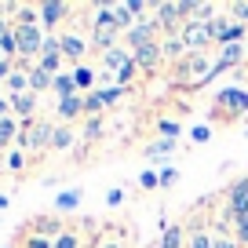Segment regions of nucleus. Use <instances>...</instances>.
Segmentation results:
<instances>
[{
  "instance_id": "9b49d317",
  "label": "nucleus",
  "mask_w": 248,
  "mask_h": 248,
  "mask_svg": "<svg viewBox=\"0 0 248 248\" xmlns=\"http://www.w3.org/2000/svg\"><path fill=\"white\" fill-rule=\"evenodd\" d=\"M161 55H164V51H161V44L154 40V44H142V47H135V51H132V62L139 66V70H154Z\"/></svg>"
},
{
  "instance_id": "72a5a7b5",
  "label": "nucleus",
  "mask_w": 248,
  "mask_h": 248,
  "mask_svg": "<svg viewBox=\"0 0 248 248\" xmlns=\"http://www.w3.org/2000/svg\"><path fill=\"white\" fill-rule=\"evenodd\" d=\"M99 135H102V121H99V117H88V124H84V139L95 142Z\"/></svg>"
},
{
  "instance_id": "2f4dec72",
  "label": "nucleus",
  "mask_w": 248,
  "mask_h": 248,
  "mask_svg": "<svg viewBox=\"0 0 248 248\" xmlns=\"http://www.w3.org/2000/svg\"><path fill=\"white\" fill-rule=\"evenodd\" d=\"M121 95H124V88H121V84H109V88H99V99L106 102V106H113V102L121 99Z\"/></svg>"
},
{
  "instance_id": "473e14b6",
  "label": "nucleus",
  "mask_w": 248,
  "mask_h": 248,
  "mask_svg": "<svg viewBox=\"0 0 248 248\" xmlns=\"http://www.w3.org/2000/svg\"><path fill=\"white\" fill-rule=\"evenodd\" d=\"M212 248H241V245H237V237H226V233L216 226V233H212Z\"/></svg>"
},
{
  "instance_id": "ea45409f",
  "label": "nucleus",
  "mask_w": 248,
  "mask_h": 248,
  "mask_svg": "<svg viewBox=\"0 0 248 248\" xmlns=\"http://www.w3.org/2000/svg\"><path fill=\"white\" fill-rule=\"evenodd\" d=\"M157 175H161V186H171V183L179 179V171H175V168H161Z\"/></svg>"
},
{
  "instance_id": "a211bd4d",
  "label": "nucleus",
  "mask_w": 248,
  "mask_h": 248,
  "mask_svg": "<svg viewBox=\"0 0 248 248\" xmlns=\"http://www.w3.org/2000/svg\"><path fill=\"white\" fill-rule=\"evenodd\" d=\"M4 92H8V99H11V95H26V92H30V73L15 70L8 80H4Z\"/></svg>"
},
{
  "instance_id": "f8f14e48",
  "label": "nucleus",
  "mask_w": 248,
  "mask_h": 248,
  "mask_svg": "<svg viewBox=\"0 0 248 248\" xmlns=\"http://www.w3.org/2000/svg\"><path fill=\"white\" fill-rule=\"evenodd\" d=\"M186 15L183 4H157V26H164V30H175V22Z\"/></svg>"
},
{
  "instance_id": "8fccbe9b",
  "label": "nucleus",
  "mask_w": 248,
  "mask_h": 248,
  "mask_svg": "<svg viewBox=\"0 0 248 248\" xmlns=\"http://www.w3.org/2000/svg\"><path fill=\"white\" fill-rule=\"evenodd\" d=\"M4 248H11V245H4Z\"/></svg>"
},
{
  "instance_id": "7c9ffc66",
  "label": "nucleus",
  "mask_w": 248,
  "mask_h": 248,
  "mask_svg": "<svg viewBox=\"0 0 248 248\" xmlns=\"http://www.w3.org/2000/svg\"><path fill=\"white\" fill-rule=\"evenodd\" d=\"M4 168H8V171H22V168H26V157H22V150H11V154L4 157Z\"/></svg>"
},
{
  "instance_id": "a878e982",
  "label": "nucleus",
  "mask_w": 248,
  "mask_h": 248,
  "mask_svg": "<svg viewBox=\"0 0 248 248\" xmlns=\"http://www.w3.org/2000/svg\"><path fill=\"white\" fill-rule=\"evenodd\" d=\"M77 204H80V190H66V194L55 197V208L59 212H73Z\"/></svg>"
},
{
  "instance_id": "f704fd0d",
  "label": "nucleus",
  "mask_w": 248,
  "mask_h": 248,
  "mask_svg": "<svg viewBox=\"0 0 248 248\" xmlns=\"http://www.w3.org/2000/svg\"><path fill=\"white\" fill-rule=\"evenodd\" d=\"M139 186H142V190H157V186H161V175H157V171H142V175H139Z\"/></svg>"
},
{
  "instance_id": "c03bdc74",
  "label": "nucleus",
  "mask_w": 248,
  "mask_h": 248,
  "mask_svg": "<svg viewBox=\"0 0 248 248\" xmlns=\"http://www.w3.org/2000/svg\"><path fill=\"white\" fill-rule=\"evenodd\" d=\"M99 248H124V245H121V241H113V237H106V241H102Z\"/></svg>"
},
{
  "instance_id": "1a4fd4ad",
  "label": "nucleus",
  "mask_w": 248,
  "mask_h": 248,
  "mask_svg": "<svg viewBox=\"0 0 248 248\" xmlns=\"http://www.w3.org/2000/svg\"><path fill=\"white\" fill-rule=\"evenodd\" d=\"M59 47H62V59H70V62H77V66H80V59H84V51H88V40L77 37V33H62Z\"/></svg>"
},
{
  "instance_id": "393cba45",
  "label": "nucleus",
  "mask_w": 248,
  "mask_h": 248,
  "mask_svg": "<svg viewBox=\"0 0 248 248\" xmlns=\"http://www.w3.org/2000/svg\"><path fill=\"white\" fill-rule=\"evenodd\" d=\"M73 146V132H70V124H59L51 135V150H70Z\"/></svg>"
},
{
  "instance_id": "f03ea898",
  "label": "nucleus",
  "mask_w": 248,
  "mask_h": 248,
  "mask_svg": "<svg viewBox=\"0 0 248 248\" xmlns=\"http://www.w3.org/2000/svg\"><path fill=\"white\" fill-rule=\"evenodd\" d=\"M51 135H55V124L47 121H26L22 124V135H18V150H51Z\"/></svg>"
},
{
  "instance_id": "bb28decb",
  "label": "nucleus",
  "mask_w": 248,
  "mask_h": 248,
  "mask_svg": "<svg viewBox=\"0 0 248 248\" xmlns=\"http://www.w3.org/2000/svg\"><path fill=\"white\" fill-rule=\"evenodd\" d=\"M102 109H106V102L99 99V92H88V95H84V113H88V117H99Z\"/></svg>"
},
{
  "instance_id": "2eb2a0df",
  "label": "nucleus",
  "mask_w": 248,
  "mask_h": 248,
  "mask_svg": "<svg viewBox=\"0 0 248 248\" xmlns=\"http://www.w3.org/2000/svg\"><path fill=\"white\" fill-rule=\"evenodd\" d=\"M18 135H22V121H18V117H4V121H0V150L18 142Z\"/></svg>"
},
{
  "instance_id": "a19ab883",
  "label": "nucleus",
  "mask_w": 248,
  "mask_h": 248,
  "mask_svg": "<svg viewBox=\"0 0 248 248\" xmlns=\"http://www.w3.org/2000/svg\"><path fill=\"white\" fill-rule=\"evenodd\" d=\"M121 201H124V190H109V194H106V204H109V208H117Z\"/></svg>"
},
{
  "instance_id": "c9c22d12",
  "label": "nucleus",
  "mask_w": 248,
  "mask_h": 248,
  "mask_svg": "<svg viewBox=\"0 0 248 248\" xmlns=\"http://www.w3.org/2000/svg\"><path fill=\"white\" fill-rule=\"evenodd\" d=\"M233 233H237V245H248V216L233 219Z\"/></svg>"
},
{
  "instance_id": "e433bc0d",
  "label": "nucleus",
  "mask_w": 248,
  "mask_h": 248,
  "mask_svg": "<svg viewBox=\"0 0 248 248\" xmlns=\"http://www.w3.org/2000/svg\"><path fill=\"white\" fill-rule=\"evenodd\" d=\"M190 139H194V142H208L212 139V128H208V124H197L194 132H190Z\"/></svg>"
},
{
  "instance_id": "39448f33",
  "label": "nucleus",
  "mask_w": 248,
  "mask_h": 248,
  "mask_svg": "<svg viewBox=\"0 0 248 248\" xmlns=\"http://www.w3.org/2000/svg\"><path fill=\"white\" fill-rule=\"evenodd\" d=\"M226 216L230 219L248 216V175H241L237 183L230 186V194H226Z\"/></svg>"
},
{
  "instance_id": "9d476101",
  "label": "nucleus",
  "mask_w": 248,
  "mask_h": 248,
  "mask_svg": "<svg viewBox=\"0 0 248 248\" xmlns=\"http://www.w3.org/2000/svg\"><path fill=\"white\" fill-rule=\"evenodd\" d=\"M33 113H37V95L26 92V95H11V117H18V121H33Z\"/></svg>"
},
{
  "instance_id": "20e7f679",
  "label": "nucleus",
  "mask_w": 248,
  "mask_h": 248,
  "mask_svg": "<svg viewBox=\"0 0 248 248\" xmlns=\"http://www.w3.org/2000/svg\"><path fill=\"white\" fill-rule=\"evenodd\" d=\"M183 44H186V51L190 55H197V51H204V47L212 44V33H208V18H186V26H183Z\"/></svg>"
},
{
  "instance_id": "b1692460",
  "label": "nucleus",
  "mask_w": 248,
  "mask_h": 248,
  "mask_svg": "<svg viewBox=\"0 0 248 248\" xmlns=\"http://www.w3.org/2000/svg\"><path fill=\"white\" fill-rule=\"evenodd\" d=\"M161 51H164V59H186V55H190L186 44H183V37H168L161 44Z\"/></svg>"
},
{
  "instance_id": "37998d69",
  "label": "nucleus",
  "mask_w": 248,
  "mask_h": 248,
  "mask_svg": "<svg viewBox=\"0 0 248 248\" xmlns=\"http://www.w3.org/2000/svg\"><path fill=\"white\" fill-rule=\"evenodd\" d=\"M4 117H11V99L8 95H0V121H4Z\"/></svg>"
},
{
  "instance_id": "ddd939ff",
  "label": "nucleus",
  "mask_w": 248,
  "mask_h": 248,
  "mask_svg": "<svg viewBox=\"0 0 248 248\" xmlns=\"http://www.w3.org/2000/svg\"><path fill=\"white\" fill-rule=\"evenodd\" d=\"M128 62H132V55L124 51V47H109V51H102V66H106L113 77L124 70V66H128Z\"/></svg>"
},
{
  "instance_id": "de8ad7c7",
  "label": "nucleus",
  "mask_w": 248,
  "mask_h": 248,
  "mask_svg": "<svg viewBox=\"0 0 248 248\" xmlns=\"http://www.w3.org/2000/svg\"><path fill=\"white\" fill-rule=\"evenodd\" d=\"M0 62H11V59H4V55H0Z\"/></svg>"
},
{
  "instance_id": "49530a36",
  "label": "nucleus",
  "mask_w": 248,
  "mask_h": 248,
  "mask_svg": "<svg viewBox=\"0 0 248 248\" xmlns=\"http://www.w3.org/2000/svg\"><path fill=\"white\" fill-rule=\"evenodd\" d=\"M8 204H11V197H4V194H0V208H8Z\"/></svg>"
},
{
  "instance_id": "a18cd8bd",
  "label": "nucleus",
  "mask_w": 248,
  "mask_h": 248,
  "mask_svg": "<svg viewBox=\"0 0 248 248\" xmlns=\"http://www.w3.org/2000/svg\"><path fill=\"white\" fill-rule=\"evenodd\" d=\"M8 30H11V22H8V18H0V37H4Z\"/></svg>"
},
{
  "instance_id": "79ce46f5",
  "label": "nucleus",
  "mask_w": 248,
  "mask_h": 248,
  "mask_svg": "<svg viewBox=\"0 0 248 248\" xmlns=\"http://www.w3.org/2000/svg\"><path fill=\"white\" fill-rule=\"evenodd\" d=\"M128 11H132V15H142V11H146V0H128Z\"/></svg>"
},
{
  "instance_id": "aec40b11",
  "label": "nucleus",
  "mask_w": 248,
  "mask_h": 248,
  "mask_svg": "<svg viewBox=\"0 0 248 248\" xmlns=\"http://www.w3.org/2000/svg\"><path fill=\"white\" fill-rule=\"evenodd\" d=\"M51 92L59 95V99H70V95H80V92H77V84H73V73H59V77H55V84H51Z\"/></svg>"
},
{
  "instance_id": "412c9836",
  "label": "nucleus",
  "mask_w": 248,
  "mask_h": 248,
  "mask_svg": "<svg viewBox=\"0 0 248 248\" xmlns=\"http://www.w3.org/2000/svg\"><path fill=\"white\" fill-rule=\"evenodd\" d=\"M186 248H212V233L204 226H190L186 230Z\"/></svg>"
},
{
  "instance_id": "4468645a",
  "label": "nucleus",
  "mask_w": 248,
  "mask_h": 248,
  "mask_svg": "<svg viewBox=\"0 0 248 248\" xmlns=\"http://www.w3.org/2000/svg\"><path fill=\"white\" fill-rule=\"evenodd\" d=\"M59 117L62 121H77L80 113H84V95H70V99H59Z\"/></svg>"
},
{
  "instance_id": "6e6552de",
  "label": "nucleus",
  "mask_w": 248,
  "mask_h": 248,
  "mask_svg": "<svg viewBox=\"0 0 248 248\" xmlns=\"http://www.w3.org/2000/svg\"><path fill=\"white\" fill-rule=\"evenodd\" d=\"M154 37H157V22H142V18L124 33V40H128L132 51H135V47H142V44H154Z\"/></svg>"
},
{
  "instance_id": "c756f323",
  "label": "nucleus",
  "mask_w": 248,
  "mask_h": 248,
  "mask_svg": "<svg viewBox=\"0 0 248 248\" xmlns=\"http://www.w3.org/2000/svg\"><path fill=\"white\" fill-rule=\"evenodd\" d=\"M171 150H175V139H161L146 146V157H161V154H171Z\"/></svg>"
},
{
  "instance_id": "09e8293b",
  "label": "nucleus",
  "mask_w": 248,
  "mask_h": 248,
  "mask_svg": "<svg viewBox=\"0 0 248 248\" xmlns=\"http://www.w3.org/2000/svg\"><path fill=\"white\" fill-rule=\"evenodd\" d=\"M0 171H4V161H0Z\"/></svg>"
},
{
  "instance_id": "f3484780",
  "label": "nucleus",
  "mask_w": 248,
  "mask_h": 248,
  "mask_svg": "<svg viewBox=\"0 0 248 248\" xmlns=\"http://www.w3.org/2000/svg\"><path fill=\"white\" fill-rule=\"evenodd\" d=\"M26 73H30V92H33V95H40V92H51V84H55V77H51V73H44L40 66H30Z\"/></svg>"
},
{
  "instance_id": "cd10ccee",
  "label": "nucleus",
  "mask_w": 248,
  "mask_h": 248,
  "mask_svg": "<svg viewBox=\"0 0 248 248\" xmlns=\"http://www.w3.org/2000/svg\"><path fill=\"white\" fill-rule=\"evenodd\" d=\"M51 248H80V233H73V230H62L59 237H55V245Z\"/></svg>"
},
{
  "instance_id": "58836bf2",
  "label": "nucleus",
  "mask_w": 248,
  "mask_h": 248,
  "mask_svg": "<svg viewBox=\"0 0 248 248\" xmlns=\"http://www.w3.org/2000/svg\"><path fill=\"white\" fill-rule=\"evenodd\" d=\"M157 128L164 132V139H175V135H179V124H175V121H161Z\"/></svg>"
},
{
  "instance_id": "4c0bfd02",
  "label": "nucleus",
  "mask_w": 248,
  "mask_h": 248,
  "mask_svg": "<svg viewBox=\"0 0 248 248\" xmlns=\"http://www.w3.org/2000/svg\"><path fill=\"white\" fill-rule=\"evenodd\" d=\"M55 241H47V237H37V233H30L26 237V248H51Z\"/></svg>"
},
{
  "instance_id": "0eeeda50",
  "label": "nucleus",
  "mask_w": 248,
  "mask_h": 248,
  "mask_svg": "<svg viewBox=\"0 0 248 248\" xmlns=\"http://www.w3.org/2000/svg\"><path fill=\"white\" fill-rule=\"evenodd\" d=\"M216 106H223V109H230L233 117H241L248 109V92L245 88H223V92L216 95Z\"/></svg>"
},
{
  "instance_id": "4be33fe9",
  "label": "nucleus",
  "mask_w": 248,
  "mask_h": 248,
  "mask_svg": "<svg viewBox=\"0 0 248 248\" xmlns=\"http://www.w3.org/2000/svg\"><path fill=\"white\" fill-rule=\"evenodd\" d=\"M161 248H186V230L171 223L168 230H164V237H161Z\"/></svg>"
},
{
  "instance_id": "dca6fc26",
  "label": "nucleus",
  "mask_w": 248,
  "mask_h": 248,
  "mask_svg": "<svg viewBox=\"0 0 248 248\" xmlns=\"http://www.w3.org/2000/svg\"><path fill=\"white\" fill-rule=\"evenodd\" d=\"M33 233L37 237H47V241H55L62 233V223L55 216H40V219H33Z\"/></svg>"
},
{
  "instance_id": "c85d7f7f",
  "label": "nucleus",
  "mask_w": 248,
  "mask_h": 248,
  "mask_svg": "<svg viewBox=\"0 0 248 248\" xmlns=\"http://www.w3.org/2000/svg\"><path fill=\"white\" fill-rule=\"evenodd\" d=\"M230 18H233L237 26L248 22V0H233V4H230Z\"/></svg>"
},
{
  "instance_id": "f257e3e1",
  "label": "nucleus",
  "mask_w": 248,
  "mask_h": 248,
  "mask_svg": "<svg viewBox=\"0 0 248 248\" xmlns=\"http://www.w3.org/2000/svg\"><path fill=\"white\" fill-rule=\"evenodd\" d=\"M117 37H121V26H117V18H113V8L102 4V8L95 11V18H92V40H95L99 51H109V47H117Z\"/></svg>"
},
{
  "instance_id": "423d86ee",
  "label": "nucleus",
  "mask_w": 248,
  "mask_h": 248,
  "mask_svg": "<svg viewBox=\"0 0 248 248\" xmlns=\"http://www.w3.org/2000/svg\"><path fill=\"white\" fill-rule=\"evenodd\" d=\"M40 11V26H47V30H55V26H62L66 18H70V4L66 0H44V4H37Z\"/></svg>"
},
{
  "instance_id": "6ab92c4d",
  "label": "nucleus",
  "mask_w": 248,
  "mask_h": 248,
  "mask_svg": "<svg viewBox=\"0 0 248 248\" xmlns=\"http://www.w3.org/2000/svg\"><path fill=\"white\" fill-rule=\"evenodd\" d=\"M73 84H77L80 95H88V92H92V84H95V70H92V66H84V62L73 66Z\"/></svg>"
},
{
  "instance_id": "5701e85b",
  "label": "nucleus",
  "mask_w": 248,
  "mask_h": 248,
  "mask_svg": "<svg viewBox=\"0 0 248 248\" xmlns=\"http://www.w3.org/2000/svg\"><path fill=\"white\" fill-rule=\"evenodd\" d=\"M109 8H113V18H117V26H121V33H128L135 22H139V18L128 11V4H109Z\"/></svg>"
},
{
  "instance_id": "7ed1b4c3",
  "label": "nucleus",
  "mask_w": 248,
  "mask_h": 248,
  "mask_svg": "<svg viewBox=\"0 0 248 248\" xmlns=\"http://www.w3.org/2000/svg\"><path fill=\"white\" fill-rule=\"evenodd\" d=\"M15 40H18V62L40 59V47H44V30L40 26H15Z\"/></svg>"
}]
</instances>
